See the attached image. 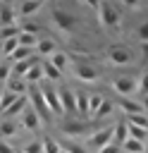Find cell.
<instances>
[{
	"label": "cell",
	"mask_w": 148,
	"mask_h": 153,
	"mask_svg": "<svg viewBox=\"0 0 148 153\" xmlns=\"http://www.w3.org/2000/svg\"><path fill=\"white\" fill-rule=\"evenodd\" d=\"M26 93H29V96L33 98V110L38 112V117H41L43 122H50V120H53V117H50L53 112H50V108L45 105V98H43V91H41V88L36 86V84H29V91H26Z\"/></svg>",
	"instance_id": "obj_1"
},
{
	"label": "cell",
	"mask_w": 148,
	"mask_h": 153,
	"mask_svg": "<svg viewBox=\"0 0 148 153\" xmlns=\"http://www.w3.org/2000/svg\"><path fill=\"white\" fill-rule=\"evenodd\" d=\"M93 7L98 10V17H100V24L103 26H110V29H117L119 26V14H117V10L110 2H93Z\"/></svg>",
	"instance_id": "obj_2"
},
{
	"label": "cell",
	"mask_w": 148,
	"mask_h": 153,
	"mask_svg": "<svg viewBox=\"0 0 148 153\" xmlns=\"http://www.w3.org/2000/svg\"><path fill=\"white\" fill-rule=\"evenodd\" d=\"M112 88H115L122 98H129L134 91H138V79H134V76H117V79L112 81Z\"/></svg>",
	"instance_id": "obj_3"
},
{
	"label": "cell",
	"mask_w": 148,
	"mask_h": 153,
	"mask_svg": "<svg viewBox=\"0 0 148 153\" xmlns=\"http://www.w3.org/2000/svg\"><path fill=\"white\" fill-rule=\"evenodd\" d=\"M107 57L112 65H127V62H131V50L122 43H115L107 48Z\"/></svg>",
	"instance_id": "obj_4"
},
{
	"label": "cell",
	"mask_w": 148,
	"mask_h": 153,
	"mask_svg": "<svg viewBox=\"0 0 148 153\" xmlns=\"http://www.w3.org/2000/svg\"><path fill=\"white\" fill-rule=\"evenodd\" d=\"M41 91H43V98H45V105L50 108V112H55V115H64L62 103H60V91H55L50 84H45Z\"/></svg>",
	"instance_id": "obj_5"
},
{
	"label": "cell",
	"mask_w": 148,
	"mask_h": 153,
	"mask_svg": "<svg viewBox=\"0 0 148 153\" xmlns=\"http://www.w3.org/2000/svg\"><path fill=\"white\" fill-rule=\"evenodd\" d=\"M88 141H91V146L93 148H103V146H107V143H112V127H105V129H98V131H93L91 136H88Z\"/></svg>",
	"instance_id": "obj_6"
},
{
	"label": "cell",
	"mask_w": 148,
	"mask_h": 153,
	"mask_svg": "<svg viewBox=\"0 0 148 153\" xmlns=\"http://www.w3.org/2000/svg\"><path fill=\"white\" fill-rule=\"evenodd\" d=\"M60 103H62L64 115H79L76 112V96L72 93V88H62L60 91Z\"/></svg>",
	"instance_id": "obj_7"
},
{
	"label": "cell",
	"mask_w": 148,
	"mask_h": 153,
	"mask_svg": "<svg viewBox=\"0 0 148 153\" xmlns=\"http://www.w3.org/2000/svg\"><path fill=\"white\" fill-rule=\"evenodd\" d=\"M74 74H76L79 79H84V81H95V79H98V72H95L88 62H81V60L74 62Z\"/></svg>",
	"instance_id": "obj_8"
},
{
	"label": "cell",
	"mask_w": 148,
	"mask_h": 153,
	"mask_svg": "<svg viewBox=\"0 0 148 153\" xmlns=\"http://www.w3.org/2000/svg\"><path fill=\"white\" fill-rule=\"evenodd\" d=\"M17 10L12 7V5H7V2H0V26L2 29H7V26H14V22H17Z\"/></svg>",
	"instance_id": "obj_9"
},
{
	"label": "cell",
	"mask_w": 148,
	"mask_h": 153,
	"mask_svg": "<svg viewBox=\"0 0 148 153\" xmlns=\"http://www.w3.org/2000/svg\"><path fill=\"white\" fill-rule=\"evenodd\" d=\"M53 19L57 22V26L62 31H72L74 29V17L69 12H64V10H53Z\"/></svg>",
	"instance_id": "obj_10"
},
{
	"label": "cell",
	"mask_w": 148,
	"mask_h": 153,
	"mask_svg": "<svg viewBox=\"0 0 148 153\" xmlns=\"http://www.w3.org/2000/svg\"><path fill=\"white\" fill-rule=\"evenodd\" d=\"M117 103H119V108L127 112V117H129V115H143V103H136V100H131V98H117Z\"/></svg>",
	"instance_id": "obj_11"
},
{
	"label": "cell",
	"mask_w": 148,
	"mask_h": 153,
	"mask_svg": "<svg viewBox=\"0 0 148 153\" xmlns=\"http://www.w3.org/2000/svg\"><path fill=\"white\" fill-rule=\"evenodd\" d=\"M88 122H64L62 124V131L69 134V136H81V134H88Z\"/></svg>",
	"instance_id": "obj_12"
},
{
	"label": "cell",
	"mask_w": 148,
	"mask_h": 153,
	"mask_svg": "<svg viewBox=\"0 0 148 153\" xmlns=\"http://www.w3.org/2000/svg\"><path fill=\"white\" fill-rule=\"evenodd\" d=\"M7 88H10V93H14V96H26L29 84H26L24 79H19V76H10V79H7Z\"/></svg>",
	"instance_id": "obj_13"
},
{
	"label": "cell",
	"mask_w": 148,
	"mask_h": 153,
	"mask_svg": "<svg viewBox=\"0 0 148 153\" xmlns=\"http://www.w3.org/2000/svg\"><path fill=\"white\" fill-rule=\"evenodd\" d=\"M24 110H26V96H17V100L2 112V117L10 120V117H14V115H19V112H24Z\"/></svg>",
	"instance_id": "obj_14"
},
{
	"label": "cell",
	"mask_w": 148,
	"mask_h": 153,
	"mask_svg": "<svg viewBox=\"0 0 148 153\" xmlns=\"http://www.w3.org/2000/svg\"><path fill=\"white\" fill-rule=\"evenodd\" d=\"M74 96H76V112H79V117H84V120H86V117H88V105H91V98H88L84 91H76Z\"/></svg>",
	"instance_id": "obj_15"
},
{
	"label": "cell",
	"mask_w": 148,
	"mask_h": 153,
	"mask_svg": "<svg viewBox=\"0 0 148 153\" xmlns=\"http://www.w3.org/2000/svg\"><path fill=\"white\" fill-rule=\"evenodd\" d=\"M21 122H24V127H26V129H38L41 117H38V112H36L33 108H26V110H24V115H21Z\"/></svg>",
	"instance_id": "obj_16"
},
{
	"label": "cell",
	"mask_w": 148,
	"mask_h": 153,
	"mask_svg": "<svg viewBox=\"0 0 148 153\" xmlns=\"http://www.w3.org/2000/svg\"><path fill=\"white\" fill-rule=\"evenodd\" d=\"M129 139V129H127V122H119V124H115L112 127V141L115 143H119V146H124V141Z\"/></svg>",
	"instance_id": "obj_17"
},
{
	"label": "cell",
	"mask_w": 148,
	"mask_h": 153,
	"mask_svg": "<svg viewBox=\"0 0 148 153\" xmlns=\"http://www.w3.org/2000/svg\"><path fill=\"white\" fill-rule=\"evenodd\" d=\"M41 67H43V76H48V79H53V81L62 79V72H60L50 60H41Z\"/></svg>",
	"instance_id": "obj_18"
},
{
	"label": "cell",
	"mask_w": 148,
	"mask_h": 153,
	"mask_svg": "<svg viewBox=\"0 0 148 153\" xmlns=\"http://www.w3.org/2000/svg\"><path fill=\"white\" fill-rule=\"evenodd\" d=\"M122 151H127V153H146V143H143V141H136V139L129 136V139L124 141Z\"/></svg>",
	"instance_id": "obj_19"
},
{
	"label": "cell",
	"mask_w": 148,
	"mask_h": 153,
	"mask_svg": "<svg viewBox=\"0 0 148 153\" xmlns=\"http://www.w3.org/2000/svg\"><path fill=\"white\" fill-rule=\"evenodd\" d=\"M127 129H129V136L131 139H136V141H148V129H143V127H136V124H127Z\"/></svg>",
	"instance_id": "obj_20"
},
{
	"label": "cell",
	"mask_w": 148,
	"mask_h": 153,
	"mask_svg": "<svg viewBox=\"0 0 148 153\" xmlns=\"http://www.w3.org/2000/svg\"><path fill=\"white\" fill-rule=\"evenodd\" d=\"M103 103H105V98H103L100 93L91 96V105H88V117H91V120H95V115H98V110H100Z\"/></svg>",
	"instance_id": "obj_21"
},
{
	"label": "cell",
	"mask_w": 148,
	"mask_h": 153,
	"mask_svg": "<svg viewBox=\"0 0 148 153\" xmlns=\"http://www.w3.org/2000/svg\"><path fill=\"white\" fill-rule=\"evenodd\" d=\"M29 57H33V50H31V48H24V45H19V48L12 53V60H14V62H24V60H29Z\"/></svg>",
	"instance_id": "obj_22"
},
{
	"label": "cell",
	"mask_w": 148,
	"mask_h": 153,
	"mask_svg": "<svg viewBox=\"0 0 148 153\" xmlns=\"http://www.w3.org/2000/svg\"><path fill=\"white\" fill-rule=\"evenodd\" d=\"M17 134V127H14V122L12 120H0V136H14Z\"/></svg>",
	"instance_id": "obj_23"
},
{
	"label": "cell",
	"mask_w": 148,
	"mask_h": 153,
	"mask_svg": "<svg viewBox=\"0 0 148 153\" xmlns=\"http://www.w3.org/2000/svg\"><path fill=\"white\" fill-rule=\"evenodd\" d=\"M19 48V36L17 38H7V41H2V55H7V57H12V53Z\"/></svg>",
	"instance_id": "obj_24"
},
{
	"label": "cell",
	"mask_w": 148,
	"mask_h": 153,
	"mask_svg": "<svg viewBox=\"0 0 148 153\" xmlns=\"http://www.w3.org/2000/svg\"><path fill=\"white\" fill-rule=\"evenodd\" d=\"M38 10H41V2H24V5L17 10V14H21V17H29V14L38 12Z\"/></svg>",
	"instance_id": "obj_25"
},
{
	"label": "cell",
	"mask_w": 148,
	"mask_h": 153,
	"mask_svg": "<svg viewBox=\"0 0 148 153\" xmlns=\"http://www.w3.org/2000/svg\"><path fill=\"white\" fill-rule=\"evenodd\" d=\"M38 53L41 55H53L55 53V41H50V38H45V41H38Z\"/></svg>",
	"instance_id": "obj_26"
},
{
	"label": "cell",
	"mask_w": 148,
	"mask_h": 153,
	"mask_svg": "<svg viewBox=\"0 0 148 153\" xmlns=\"http://www.w3.org/2000/svg\"><path fill=\"white\" fill-rule=\"evenodd\" d=\"M24 79H29L31 84H36L38 79H43V67H41V62H38V65H33V67L26 72V76H24Z\"/></svg>",
	"instance_id": "obj_27"
},
{
	"label": "cell",
	"mask_w": 148,
	"mask_h": 153,
	"mask_svg": "<svg viewBox=\"0 0 148 153\" xmlns=\"http://www.w3.org/2000/svg\"><path fill=\"white\" fill-rule=\"evenodd\" d=\"M19 45H24V48H31L33 50V45H38V41H36V36L33 33H19Z\"/></svg>",
	"instance_id": "obj_28"
},
{
	"label": "cell",
	"mask_w": 148,
	"mask_h": 153,
	"mask_svg": "<svg viewBox=\"0 0 148 153\" xmlns=\"http://www.w3.org/2000/svg\"><path fill=\"white\" fill-rule=\"evenodd\" d=\"M67 60H69V57H67L64 53H53V57H50V62H53V65H55V67H57L60 72H62V69L67 67Z\"/></svg>",
	"instance_id": "obj_29"
},
{
	"label": "cell",
	"mask_w": 148,
	"mask_h": 153,
	"mask_svg": "<svg viewBox=\"0 0 148 153\" xmlns=\"http://www.w3.org/2000/svg\"><path fill=\"white\" fill-rule=\"evenodd\" d=\"M43 151L45 153H62V146L53 139H43Z\"/></svg>",
	"instance_id": "obj_30"
},
{
	"label": "cell",
	"mask_w": 148,
	"mask_h": 153,
	"mask_svg": "<svg viewBox=\"0 0 148 153\" xmlns=\"http://www.w3.org/2000/svg\"><path fill=\"white\" fill-rule=\"evenodd\" d=\"M14 100H17V96H14V93H10V91H7V93H2V100H0V115H2V112H5Z\"/></svg>",
	"instance_id": "obj_31"
},
{
	"label": "cell",
	"mask_w": 148,
	"mask_h": 153,
	"mask_svg": "<svg viewBox=\"0 0 148 153\" xmlns=\"http://www.w3.org/2000/svg\"><path fill=\"white\" fill-rule=\"evenodd\" d=\"M21 31L17 26H7V29H0V41H7V38H17Z\"/></svg>",
	"instance_id": "obj_32"
},
{
	"label": "cell",
	"mask_w": 148,
	"mask_h": 153,
	"mask_svg": "<svg viewBox=\"0 0 148 153\" xmlns=\"http://www.w3.org/2000/svg\"><path fill=\"white\" fill-rule=\"evenodd\" d=\"M127 124H136V127L148 129V117H143V115H129V122Z\"/></svg>",
	"instance_id": "obj_33"
},
{
	"label": "cell",
	"mask_w": 148,
	"mask_h": 153,
	"mask_svg": "<svg viewBox=\"0 0 148 153\" xmlns=\"http://www.w3.org/2000/svg\"><path fill=\"white\" fill-rule=\"evenodd\" d=\"M24 153H45V151H43V141H31V143L24 148Z\"/></svg>",
	"instance_id": "obj_34"
},
{
	"label": "cell",
	"mask_w": 148,
	"mask_h": 153,
	"mask_svg": "<svg viewBox=\"0 0 148 153\" xmlns=\"http://www.w3.org/2000/svg\"><path fill=\"white\" fill-rule=\"evenodd\" d=\"M110 112H112V103H110V100H105V103L100 105V110H98L95 120H100V117H105V115H110Z\"/></svg>",
	"instance_id": "obj_35"
},
{
	"label": "cell",
	"mask_w": 148,
	"mask_h": 153,
	"mask_svg": "<svg viewBox=\"0 0 148 153\" xmlns=\"http://www.w3.org/2000/svg\"><path fill=\"white\" fill-rule=\"evenodd\" d=\"M98 153H122V146L112 141V143H107V146H103V148H100Z\"/></svg>",
	"instance_id": "obj_36"
},
{
	"label": "cell",
	"mask_w": 148,
	"mask_h": 153,
	"mask_svg": "<svg viewBox=\"0 0 148 153\" xmlns=\"http://www.w3.org/2000/svg\"><path fill=\"white\" fill-rule=\"evenodd\" d=\"M138 91H141L143 96H148V72H146V74L138 79Z\"/></svg>",
	"instance_id": "obj_37"
},
{
	"label": "cell",
	"mask_w": 148,
	"mask_h": 153,
	"mask_svg": "<svg viewBox=\"0 0 148 153\" xmlns=\"http://www.w3.org/2000/svg\"><path fill=\"white\" fill-rule=\"evenodd\" d=\"M62 151H69V153H86L81 146H76V143H72V141H69V143H64V146H62Z\"/></svg>",
	"instance_id": "obj_38"
},
{
	"label": "cell",
	"mask_w": 148,
	"mask_h": 153,
	"mask_svg": "<svg viewBox=\"0 0 148 153\" xmlns=\"http://www.w3.org/2000/svg\"><path fill=\"white\" fill-rule=\"evenodd\" d=\"M138 38H141L143 43H148V22H143V24L138 26Z\"/></svg>",
	"instance_id": "obj_39"
},
{
	"label": "cell",
	"mask_w": 148,
	"mask_h": 153,
	"mask_svg": "<svg viewBox=\"0 0 148 153\" xmlns=\"http://www.w3.org/2000/svg\"><path fill=\"white\" fill-rule=\"evenodd\" d=\"M10 76H12V69H10V65H0V81H2V79L7 81Z\"/></svg>",
	"instance_id": "obj_40"
},
{
	"label": "cell",
	"mask_w": 148,
	"mask_h": 153,
	"mask_svg": "<svg viewBox=\"0 0 148 153\" xmlns=\"http://www.w3.org/2000/svg\"><path fill=\"white\" fill-rule=\"evenodd\" d=\"M21 31H24V33H33V36H36V33L41 31V26H38V24H24V29H21Z\"/></svg>",
	"instance_id": "obj_41"
},
{
	"label": "cell",
	"mask_w": 148,
	"mask_h": 153,
	"mask_svg": "<svg viewBox=\"0 0 148 153\" xmlns=\"http://www.w3.org/2000/svg\"><path fill=\"white\" fill-rule=\"evenodd\" d=\"M0 153H14V148H12L5 139H0Z\"/></svg>",
	"instance_id": "obj_42"
},
{
	"label": "cell",
	"mask_w": 148,
	"mask_h": 153,
	"mask_svg": "<svg viewBox=\"0 0 148 153\" xmlns=\"http://www.w3.org/2000/svg\"><path fill=\"white\" fill-rule=\"evenodd\" d=\"M143 110H148V96H146V100H143Z\"/></svg>",
	"instance_id": "obj_43"
},
{
	"label": "cell",
	"mask_w": 148,
	"mask_h": 153,
	"mask_svg": "<svg viewBox=\"0 0 148 153\" xmlns=\"http://www.w3.org/2000/svg\"><path fill=\"white\" fill-rule=\"evenodd\" d=\"M2 93H5V91H2V88H0V100H2Z\"/></svg>",
	"instance_id": "obj_44"
},
{
	"label": "cell",
	"mask_w": 148,
	"mask_h": 153,
	"mask_svg": "<svg viewBox=\"0 0 148 153\" xmlns=\"http://www.w3.org/2000/svg\"><path fill=\"white\" fill-rule=\"evenodd\" d=\"M0 55H2V41H0Z\"/></svg>",
	"instance_id": "obj_45"
},
{
	"label": "cell",
	"mask_w": 148,
	"mask_h": 153,
	"mask_svg": "<svg viewBox=\"0 0 148 153\" xmlns=\"http://www.w3.org/2000/svg\"><path fill=\"white\" fill-rule=\"evenodd\" d=\"M146 153H148V141H146Z\"/></svg>",
	"instance_id": "obj_46"
},
{
	"label": "cell",
	"mask_w": 148,
	"mask_h": 153,
	"mask_svg": "<svg viewBox=\"0 0 148 153\" xmlns=\"http://www.w3.org/2000/svg\"><path fill=\"white\" fill-rule=\"evenodd\" d=\"M14 153H24V151H14Z\"/></svg>",
	"instance_id": "obj_47"
},
{
	"label": "cell",
	"mask_w": 148,
	"mask_h": 153,
	"mask_svg": "<svg viewBox=\"0 0 148 153\" xmlns=\"http://www.w3.org/2000/svg\"><path fill=\"white\" fill-rule=\"evenodd\" d=\"M62 153H69V151H62Z\"/></svg>",
	"instance_id": "obj_48"
}]
</instances>
